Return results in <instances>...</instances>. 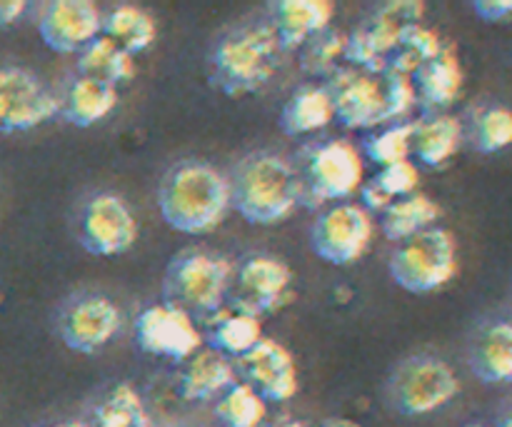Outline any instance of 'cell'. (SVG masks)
<instances>
[{
	"mask_svg": "<svg viewBox=\"0 0 512 427\" xmlns=\"http://www.w3.org/2000/svg\"><path fill=\"white\" fill-rule=\"evenodd\" d=\"M388 268L390 278L408 293H435L458 273V243L450 230L428 228L403 240L390 255Z\"/></svg>",
	"mask_w": 512,
	"mask_h": 427,
	"instance_id": "8992f818",
	"label": "cell"
},
{
	"mask_svg": "<svg viewBox=\"0 0 512 427\" xmlns=\"http://www.w3.org/2000/svg\"><path fill=\"white\" fill-rule=\"evenodd\" d=\"M470 427H483V425H470Z\"/></svg>",
	"mask_w": 512,
	"mask_h": 427,
	"instance_id": "7bdbcfd3",
	"label": "cell"
},
{
	"mask_svg": "<svg viewBox=\"0 0 512 427\" xmlns=\"http://www.w3.org/2000/svg\"><path fill=\"white\" fill-rule=\"evenodd\" d=\"M158 208L165 223L180 233H210L233 208L228 178L215 165L185 160L165 173L158 190Z\"/></svg>",
	"mask_w": 512,
	"mask_h": 427,
	"instance_id": "6da1fadb",
	"label": "cell"
},
{
	"mask_svg": "<svg viewBox=\"0 0 512 427\" xmlns=\"http://www.w3.org/2000/svg\"><path fill=\"white\" fill-rule=\"evenodd\" d=\"M325 88L333 98L335 120L345 128L378 130L390 125L383 73L340 65L330 78H325Z\"/></svg>",
	"mask_w": 512,
	"mask_h": 427,
	"instance_id": "9c48e42d",
	"label": "cell"
},
{
	"mask_svg": "<svg viewBox=\"0 0 512 427\" xmlns=\"http://www.w3.org/2000/svg\"><path fill=\"white\" fill-rule=\"evenodd\" d=\"M293 270L273 255H250L233 270L230 283V310L260 315L278 313L293 300Z\"/></svg>",
	"mask_w": 512,
	"mask_h": 427,
	"instance_id": "8fae6325",
	"label": "cell"
},
{
	"mask_svg": "<svg viewBox=\"0 0 512 427\" xmlns=\"http://www.w3.org/2000/svg\"><path fill=\"white\" fill-rule=\"evenodd\" d=\"M345 38L348 35L333 28L313 35L300 48V65L305 73L315 75V78H330L340 68V60H345Z\"/></svg>",
	"mask_w": 512,
	"mask_h": 427,
	"instance_id": "836d02e7",
	"label": "cell"
},
{
	"mask_svg": "<svg viewBox=\"0 0 512 427\" xmlns=\"http://www.w3.org/2000/svg\"><path fill=\"white\" fill-rule=\"evenodd\" d=\"M463 85L465 73L453 45H443V50L413 75L415 98L425 115L448 113L463 93Z\"/></svg>",
	"mask_w": 512,
	"mask_h": 427,
	"instance_id": "ac0fdd59",
	"label": "cell"
},
{
	"mask_svg": "<svg viewBox=\"0 0 512 427\" xmlns=\"http://www.w3.org/2000/svg\"><path fill=\"white\" fill-rule=\"evenodd\" d=\"M115 105H118L115 85L78 75V78L70 80L65 95L60 98V115L78 128H90V125L108 118Z\"/></svg>",
	"mask_w": 512,
	"mask_h": 427,
	"instance_id": "7402d4cb",
	"label": "cell"
},
{
	"mask_svg": "<svg viewBox=\"0 0 512 427\" xmlns=\"http://www.w3.org/2000/svg\"><path fill=\"white\" fill-rule=\"evenodd\" d=\"M323 427H360V425L353 423V420H330V423H325Z\"/></svg>",
	"mask_w": 512,
	"mask_h": 427,
	"instance_id": "f35d334b",
	"label": "cell"
},
{
	"mask_svg": "<svg viewBox=\"0 0 512 427\" xmlns=\"http://www.w3.org/2000/svg\"><path fill=\"white\" fill-rule=\"evenodd\" d=\"M238 383V370L230 358L213 348H203L185 360L178 378V390L190 403L218 400L225 390Z\"/></svg>",
	"mask_w": 512,
	"mask_h": 427,
	"instance_id": "ffe728a7",
	"label": "cell"
},
{
	"mask_svg": "<svg viewBox=\"0 0 512 427\" xmlns=\"http://www.w3.org/2000/svg\"><path fill=\"white\" fill-rule=\"evenodd\" d=\"M260 340H263L260 318L238 313V310H228V313L223 310L220 315H215L208 323V335H205L208 348L218 350V353H223L230 360L243 358Z\"/></svg>",
	"mask_w": 512,
	"mask_h": 427,
	"instance_id": "d4e9b609",
	"label": "cell"
},
{
	"mask_svg": "<svg viewBox=\"0 0 512 427\" xmlns=\"http://www.w3.org/2000/svg\"><path fill=\"white\" fill-rule=\"evenodd\" d=\"M123 328L120 308L98 293H83L70 298L58 315V333L75 353H98Z\"/></svg>",
	"mask_w": 512,
	"mask_h": 427,
	"instance_id": "9a60e30c",
	"label": "cell"
},
{
	"mask_svg": "<svg viewBox=\"0 0 512 427\" xmlns=\"http://www.w3.org/2000/svg\"><path fill=\"white\" fill-rule=\"evenodd\" d=\"M75 238L90 255L115 258L135 245L138 220L123 198L113 193H93L78 208Z\"/></svg>",
	"mask_w": 512,
	"mask_h": 427,
	"instance_id": "30bf717a",
	"label": "cell"
},
{
	"mask_svg": "<svg viewBox=\"0 0 512 427\" xmlns=\"http://www.w3.org/2000/svg\"><path fill=\"white\" fill-rule=\"evenodd\" d=\"M335 120L333 98L325 85H303L280 110V128L285 135H310L328 128Z\"/></svg>",
	"mask_w": 512,
	"mask_h": 427,
	"instance_id": "603a6c76",
	"label": "cell"
},
{
	"mask_svg": "<svg viewBox=\"0 0 512 427\" xmlns=\"http://www.w3.org/2000/svg\"><path fill=\"white\" fill-rule=\"evenodd\" d=\"M373 183L388 195L390 200H403L408 195L415 193L420 183V173H418V165L413 160H403V163H393L388 168H380V173L375 175Z\"/></svg>",
	"mask_w": 512,
	"mask_h": 427,
	"instance_id": "d590c367",
	"label": "cell"
},
{
	"mask_svg": "<svg viewBox=\"0 0 512 427\" xmlns=\"http://www.w3.org/2000/svg\"><path fill=\"white\" fill-rule=\"evenodd\" d=\"M230 185V205L253 225L283 223L303 205L295 165L273 150H255L235 165Z\"/></svg>",
	"mask_w": 512,
	"mask_h": 427,
	"instance_id": "3957f363",
	"label": "cell"
},
{
	"mask_svg": "<svg viewBox=\"0 0 512 427\" xmlns=\"http://www.w3.org/2000/svg\"><path fill=\"white\" fill-rule=\"evenodd\" d=\"M53 427H90V425L78 423V420H73V423H60V425H53Z\"/></svg>",
	"mask_w": 512,
	"mask_h": 427,
	"instance_id": "ab89813d",
	"label": "cell"
},
{
	"mask_svg": "<svg viewBox=\"0 0 512 427\" xmlns=\"http://www.w3.org/2000/svg\"><path fill=\"white\" fill-rule=\"evenodd\" d=\"M363 158L353 143L340 138L320 140L305 148L295 163L305 208L348 200L363 185Z\"/></svg>",
	"mask_w": 512,
	"mask_h": 427,
	"instance_id": "5b68a950",
	"label": "cell"
},
{
	"mask_svg": "<svg viewBox=\"0 0 512 427\" xmlns=\"http://www.w3.org/2000/svg\"><path fill=\"white\" fill-rule=\"evenodd\" d=\"M470 365L483 383H512V323L500 320L488 325L475 340Z\"/></svg>",
	"mask_w": 512,
	"mask_h": 427,
	"instance_id": "cb8c5ba5",
	"label": "cell"
},
{
	"mask_svg": "<svg viewBox=\"0 0 512 427\" xmlns=\"http://www.w3.org/2000/svg\"><path fill=\"white\" fill-rule=\"evenodd\" d=\"M470 143L478 153L493 155L512 145V108L488 105L475 113L470 123Z\"/></svg>",
	"mask_w": 512,
	"mask_h": 427,
	"instance_id": "d6a6232c",
	"label": "cell"
},
{
	"mask_svg": "<svg viewBox=\"0 0 512 427\" xmlns=\"http://www.w3.org/2000/svg\"><path fill=\"white\" fill-rule=\"evenodd\" d=\"M465 138V128L455 115L435 113L415 120L413 155L418 163L428 168H440L460 150Z\"/></svg>",
	"mask_w": 512,
	"mask_h": 427,
	"instance_id": "44dd1931",
	"label": "cell"
},
{
	"mask_svg": "<svg viewBox=\"0 0 512 427\" xmlns=\"http://www.w3.org/2000/svg\"><path fill=\"white\" fill-rule=\"evenodd\" d=\"M280 427H310V425L298 423V420H290V423H285V425H280Z\"/></svg>",
	"mask_w": 512,
	"mask_h": 427,
	"instance_id": "60d3db41",
	"label": "cell"
},
{
	"mask_svg": "<svg viewBox=\"0 0 512 427\" xmlns=\"http://www.w3.org/2000/svg\"><path fill=\"white\" fill-rule=\"evenodd\" d=\"M25 8H28V3H23V0H0V28L23 18Z\"/></svg>",
	"mask_w": 512,
	"mask_h": 427,
	"instance_id": "74e56055",
	"label": "cell"
},
{
	"mask_svg": "<svg viewBox=\"0 0 512 427\" xmlns=\"http://www.w3.org/2000/svg\"><path fill=\"white\" fill-rule=\"evenodd\" d=\"M443 45L445 43L440 40V35L435 33V30L425 28L423 23L410 25V28H405L403 40H400L398 50H395V55L390 58L388 68L413 78L428 60H433L435 55L443 50Z\"/></svg>",
	"mask_w": 512,
	"mask_h": 427,
	"instance_id": "1f68e13d",
	"label": "cell"
},
{
	"mask_svg": "<svg viewBox=\"0 0 512 427\" xmlns=\"http://www.w3.org/2000/svg\"><path fill=\"white\" fill-rule=\"evenodd\" d=\"M373 215L358 203H340L323 210L310 228V248L333 265L358 263L373 243Z\"/></svg>",
	"mask_w": 512,
	"mask_h": 427,
	"instance_id": "7c38bea8",
	"label": "cell"
},
{
	"mask_svg": "<svg viewBox=\"0 0 512 427\" xmlns=\"http://www.w3.org/2000/svg\"><path fill=\"white\" fill-rule=\"evenodd\" d=\"M440 215H443V210H440V205L433 198L423 193H413L403 200H395L380 215V228H383L385 238L403 243V240L413 238V235L423 233V230L435 228Z\"/></svg>",
	"mask_w": 512,
	"mask_h": 427,
	"instance_id": "4316f807",
	"label": "cell"
},
{
	"mask_svg": "<svg viewBox=\"0 0 512 427\" xmlns=\"http://www.w3.org/2000/svg\"><path fill=\"white\" fill-rule=\"evenodd\" d=\"M215 418L223 427H260L268 418V403L248 383H235L215 400Z\"/></svg>",
	"mask_w": 512,
	"mask_h": 427,
	"instance_id": "f546056e",
	"label": "cell"
},
{
	"mask_svg": "<svg viewBox=\"0 0 512 427\" xmlns=\"http://www.w3.org/2000/svg\"><path fill=\"white\" fill-rule=\"evenodd\" d=\"M78 75L118 88V83H125L135 75V60L113 40L98 35L78 53Z\"/></svg>",
	"mask_w": 512,
	"mask_h": 427,
	"instance_id": "83f0119b",
	"label": "cell"
},
{
	"mask_svg": "<svg viewBox=\"0 0 512 427\" xmlns=\"http://www.w3.org/2000/svg\"><path fill=\"white\" fill-rule=\"evenodd\" d=\"M133 338L145 355L175 360V363H185L203 345L198 320L170 303L148 305L145 310H140V315L135 318Z\"/></svg>",
	"mask_w": 512,
	"mask_h": 427,
	"instance_id": "5bb4252c",
	"label": "cell"
},
{
	"mask_svg": "<svg viewBox=\"0 0 512 427\" xmlns=\"http://www.w3.org/2000/svg\"><path fill=\"white\" fill-rule=\"evenodd\" d=\"M233 265L218 253L188 248L168 263L163 278L165 303L185 310L190 318L210 323L223 313L233 283Z\"/></svg>",
	"mask_w": 512,
	"mask_h": 427,
	"instance_id": "277c9868",
	"label": "cell"
},
{
	"mask_svg": "<svg viewBox=\"0 0 512 427\" xmlns=\"http://www.w3.org/2000/svg\"><path fill=\"white\" fill-rule=\"evenodd\" d=\"M60 113V98L28 68L0 65V133H25Z\"/></svg>",
	"mask_w": 512,
	"mask_h": 427,
	"instance_id": "4fadbf2b",
	"label": "cell"
},
{
	"mask_svg": "<svg viewBox=\"0 0 512 427\" xmlns=\"http://www.w3.org/2000/svg\"><path fill=\"white\" fill-rule=\"evenodd\" d=\"M235 370L265 403H285L298 393V368L283 345L263 338L243 358L233 360Z\"/></svg>",
	"mask_w": 512,
	"mask_h": 427,
	"instance_id": "e0dca14e",
	"label": "cell"
},
{
	"mask_svg": "<svg viewBox=\"0 0 512 427\" xmlns=\"http://www.w3.org/2000/svg\"><path fill=\"white\" fill-rule=\"evenodd\" d=\"M283 53L268 18L235 25L210 50V83L225 95L255 93L278 73Z\"/></svg>",
	"mask_w": 512,
	"mask_h": 427,
	"instance_id": "7a4b0ae2",
	"label": "cell"
},
{
	"mask_svg": "<svg viewBox=\"0 0 512 427\" xmlns=\"http://www.w3.org/2000/svg\"><path fill=\"white\" fill-rule=\"evenodd\" d=\"M38 33L55 53H80L103 35V15L90 0H53L40 13Z\"/></svg>",
	"mask_w": 512,
	"mask_h": 427,
	"instance_id": "2e32d148",
	"label": "cell"
},
{
	"mask_svg": "<svg viewBox=\"0 0 512 427\" xmlns=\"http://www.w3.org/2000/svg\"><path fill=\"white\" fill-rule=\"evenodd\" d=\"M425 5L420 0H398L388 3L345 38V60L348 65L368 73H385L390 58L403 40L405 28L420 23Z\"/></svg>",
	"mask_w": 512,
	"mask_h": 427,
	"instance_id": "ba28073f",
	"label": "cell"
},
{
	"mask_svg": "<svg viewBox=\"0 0 512 427\" xmlns=\"http://www.w3.org/2000/svg\"><path fill=\"white\" fill-rule=\"evenodd\" d=\"M460 393V380L445 360L433 355H415L390 378V400L395 410L410 418L438 413L440 408L453 403Z\"/></svg>",
	"mask_w": 512,
	"mask_h": 427,
	"instance_id": "52a82bcc",
	"label": "cell"
},
{
	"mask_svg": "<svg viewBox=\"0 0 512 427\" xmlns=\"http://www.w3.org/2000/svg\"><path fill=\"white\" fill-rule=\"evenodd\" d=\"M413 133L415 120H405V123L383 125L378 130H370L368 138L363 140L365 155L380 168H388L393 163H403L413 155Z\"/></svg>",
	"mask_w": 512,
	"mask_h": 427,
	"instance_id": "4dcf8cb0",
	"label": "cell"
},
{
	"mask_svg": "<svg viewBox=\"0 0 512 427\" xmlns=\"http://www.w3.org/2000/svg\"><path fill=\"white\" fill-rule=\"evenodd\" d=\"M103 35L135 58L155 43L158 25L153 15L138 5H115L103 18Z\"/></svg>",
	"mask_w": 512,
	"mask_h": 427,
	"instance_id": "484cf974",
	"label": "cell"
},
{
	"mask_svg": "<svg viewBox=\"0 0 512 427\" xmlns=\"http://www.w3.org/2000/svg\"><path fill=\"white\" fill-rule=\"evenodd\" d=\"M475 15L488 23H505L512 20V0H475Z\"/></svg>",
	"mask_w": 512,
	"mask_h": 427,
	"instance_id": "8d00e7d4",
	"label": "cell"
},
{
	"mask_svg": "<svg viewBox=\"0 0 512 427\" xmlns=\"http://www.w3.org/2000/svg\"><path fill=\"white\" fill-rule=\"evenodd\" d=\"M385 95H388V118L390 125L405 123L408 115L418 108V98H415L413 78L410 75L398 73V70H385Z\"/></svg>",
	"mask_w": 512,
	"mask_h": 427,
	"instance_id": "e575fe53",
	"label": "cell"
},
{
	"mask_svg": "<svg viewBox=\"0 0 512 427\" xmlns=\"http://www.w3.org/2000/svg\"><path fill=\"white\" fill-rule=\"evenodd\" d=\"M285 53L300 50L313 35L330 28L333 3L328 0H278L268 15Z\"/></svg>",
	"mask_w": 512,
	"mask_h": 427,
	"instance_id": "d6986e66",
	"label": "cell"
},
{
	"mask_svg": "<svg viewBox=\"0 0 512 427\" xmlns=\"http://www.w3.org/2000/svg\"><path fill=\"white\" fill-rule=\"evenodd\" d=\"M500 427H512V415H508V418L503 420V425H500Z\"/></svg>",
	"mask_w": 512,
	"mask_h": 427,
	"instance_id": "b9f144b4",
	"label": "cell"
},
{
	"mask_svg": "<svg viewBox=\"0 0 512 427\" xmlns=\"http://www.w3.org/2000/svg\"><path fill=\"white\" fill-rule=\"evenodd\" d=\"M90 427H155L150 423L138 390L128 383H120L95 405L93 425Z\"/></svg>",
	"mask_w": 512,
	"mask_h": 427,
	"instance_id": "f1b7e54d",
	"label": "cell"
}]
</instances>
